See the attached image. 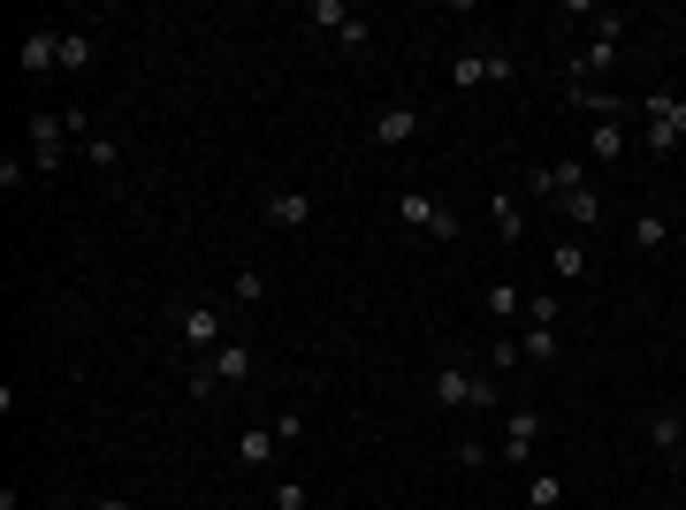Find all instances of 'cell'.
Returning <instances> with one entry per match:
<instances>
[{"instance_id":"6da1fadb","label":"cell","mask_w":686,"mask_h":510,"mask_svg":"<svg viewBox=\"0 0 686 510\" xmlns=\"http://www.w3.org/2000/svg\"><path fill=\"white\" fill-rule=\"evenodd\" d=\"M24 138H31V168H39V176H54V168L69 161V138H92V123H85V107H69V115L39 107V115L24 123Z\"/></svg>"},{"instance_id":"7a4b0ae2","label":"cell","mask_w":686,"mask_h":510,"mask_svg":"<svg viewBox=\"0 0 686 510\" xmlns=\"http://www.w3.org/2000/svg\"><path fill=\"white\" fill-rule=\"evenodd\" d=\"M435 404H443V411H504V388H496L488 373L443 366V373H435Z\"/></svg>"},{"instance_id":"3957f363","label":"cell","mask_w":686,"mask_h":510,"mask_svg":"<svg viewBox=\"0 0 686 510\" xmlns=\"http://www.w3.org/2000/svg\"><path fill=\"white\" fill-rule=\"evenodd\" d=\"M397 221H405V229H420V237H435V244H458V229H466V221H458L435 191H420V183H412V191H397Z\"/></svg>"},{"instance_id":"277c9868","label":"cell","mask_w":686,"mask_h":510,"mask_svg":"<svg viewBox=\"0 0 686 510\" xmlns=\"http://www.w3.org/2000/svg\"><path fill=\"white\" fill-rule=\"evenodd\" d=\"M640 115H648V138H640V145H648L656 161H671V153L686 145V100H678V92H648Z\"/></svg>"},{"instance_id":"5b68a950","label":"cell","mask_w":686,"mask_h":510,"mask_svg":"<svg viewBox=\"0 0 686 510\" xmlns=\"http://www.w3.org/2000/svg\"><path fill=\"white\" fill-rule=\"evenodd\" d=\"M176 335H183L191 358H214V350L229 343V320H221L214 305H176Z\"/></svg>"},{"instance_id":"8992f818","label":"cell","mask_w":686,"mask_h":510,"mask_svg":"<svg viewBox=\"0 0 686 510\" xmlns=\"http://www.w3.org/2000/svg\"><path fill=\"white\" fill-rule=\"evenodd\" d=\"M16 69H24V77L62 69V31H54V24H31V31H24V47H16Z\"/></svg>"},{"instance_id":"52a82bcc","label":"cell","mask_w":686,"mask_h":510,"mask_svg":"<svg viewBox=\"0 0 686 510\" xmlns=\"http://www.w3.org/2000/svg\"><path fill=\"white\" fill-rule=\"evenodd\" d=\"M199 366H206V373H214V388L229 396L237 381H252V366H259V358H252V343H244V335H229V343H221L214 358H199Z\"/></svg>"},{"instance_id":"ba28073f","label":"cell","mask_w":686,"mask_h":510,"mask_svg":"<svg viewBox=\"0 0 686 510\" xmlns=\"http://www.w3.org/2000/svg\"><path fill=\"white\" fill-rule=\"evenodd\" d=\"M534 442H542V411L519 404V411L504 419V449H496V457H504V464H534Z\"/></svg>"},{"instance_id":"9c48e42d","label":"cell","mask_w":686,"mask_h":510,"mask_svg":"<svg viewBox=\"0 0 686 510\" xmlns=\"http://www.w3.org/2000/svg\"><path fill=\"white\" fill-rule=\"evenodd\" d=\"M450 85L473 92V85H511V54H458L450 62Z\"/></svg>"},{"instance_id":"30bf717a","label":"cell","mask_w":686,"mask_h":510,"mask_svg":"<svg viewBox=\"0 0 686 510\" xmlns=\"http://www.w3.org/2000/svg\"><path fill=\"white\" fill-rule=\"evenodd\" d=\"M320 31H335L343 47H367V24H359V9H352V0H313V9H305Z\"/></svg>"},{"instance_id":"8fae6325","label":"cell","mask_w":686,"mask_h":510,"mask_svg":"<svg viewBox=\"0 0 686 510\" xmlns=\"http://www.w3.org/2000/svg\"><path fill=\"white\" fill-rule=\"evenodd\" d=\"M420 123H428V107H412V100H405V107H382V115H374V145H390V153H397V145H412V138H420Z\"/></svg>"},{"instance_id":"7c38bea8","label":"cell","mask_w":686,"mask_h":510,"mask_svg":"<svg viewBox=\"0 0 686 510\" xmlns=\"http://www.w3.org/2000/svg\"><path fill=\"white\" fill-rule=\"evenodd\" d=\"M259 214H267L275 229H305V221H313V199H305L297 183H282V191H267V199H259Z\"/></svg>"},{"instance_id":"4fadbf2b","label":"cell","mask_w":686,"mask_h":510,"mask_svg":"<svg viewBox=\"0 0 686 510\" xmlns=\"http://www.w3.org/2000/svg\"><path fill=\"white\" fill-rule=\"evenodd\" d=\"M229 457H237L244 472H259V464H275V457H282V434H275V426H244Z\"/></svg>"},{"instance_id":"5bb4252c","label":"cell","mask_w":686,"mask_h":510,"mask_svg":"<svg viewBox=\"0 0 686 510\" xmlns=\"http://www.w3.org/2000/svg\"><path fill=\"white\" fill-rule=\"evenodd\" d=\"M564 100H572L580 115H595V123H618V115H625V100L602 92V85H564Z\"/></svg>"},{"instance_id":"9a60e30c","label":"cell","mask_w":686,"mask_h":510,"mask_svg":"<svg viewBox=\"0 0 686 510\" xmlns=\"http://www.w3.org/2000/svg\"><path fill=\"white\" fill-rule=\"evenodd\" d=\"M488 221H496V237H504V244H519V237H526V206H519L511 191H496V199H488Z\"/></svg>"},{"instance_id":"2e32d148","label":"cell","mask_w":686,"mask_h":510,"mask_svg":"<svg viewBox=\"0 0 686 510\" xmlns=\"http://www.w3.org/2000/svg\"><path fill=\"white\" fill-rule=\"evenodd\" d=\"M549 267H557L564 282H587V275H595V259H587V244H580V237H557V252H549Z\"/></svg>"},{"instance_id":"e0dca14e","label":"cell","mask_w":686,"mask_h":510,"mask_svg":"<svg viewBox=\"0 0 686 510\" xmlns=\"http://www.w3.org/2000/svg\"><path fill=\"white\" fill-rule=\"evenodd\" d=\"M92 62H100V39H92V31H62V69H69V77H85Z\"/></svg>"},{"instance_id":"ac0fdd59","label":"cell","mask_w":686,"mask_h":510,"mask_svg":"<svg viewBox=\"0 0 686 510\" xmlns=\"http://www.w3.org/2000/svg\"><path fill=\"white\" fill-rule=\"evenodd\" d=\"M85 168L115 176V168H123V138H115V130H92V138H85Z\"/></svg>"},{"instance_id":"d6986e66","label":"cell","mask_w":686,"mask_h":510,"mask_svg":"<svg viewBox=\"0 0 686 510\" xmlns=\"http://www.w3.org/2000/svg\"><path fill=\"white\" fill-rule=\"evenodd\" d=\"M595 161H625V130H618V123H595V130H587V168H595Z\"/></svg>"},{"instance_id":"ffe728a7","label":"cell","mask_w":686,"mask_h":510,"mask_svg":"<svg viewBox=\"0 0 686 510\" xmlns=\"http://www.w3.org/2000/svg\"><path fill=\"white\" fill-rule=\"evenodd\" d=\"M557 214H564L572 229H595V221H602V191H572V199H557Z\"/></svg>"},{"instance_id":"44dd1931","label":"cell","mask_w":686,"mask_h":510,"mask_svg":"<svg viewBox=\"0 0 686 510\" xmlns=\"http://www.w3.org/2000/svg\"><path fill=\"white\" fill-rule=\"evenodd\" d=\"M633 244H640V252H663V244H671V221H663V214H633Z\"/></svg>"},{"instance_id":"7402d4cb","label":"cell","mask_w":686,"mask_h":510,"mask_svg":"<svg viewBox=\"0 0 686 510\" xmlns=\"http://www.w3.org/2000/svg\"><path fill=\"white\" fill-rule=\"evenodd\" d=\"M488 313H496V320H526V297H519V282H488Z\"/></svg>"},{"instance_id":"603a6c76","label":"cell","mask_w":686,"mask_h":510,"mask_svg":"<svg viewBox=\"0 0 686 510\" xmlns=\"http://www.w3.org/2000/svg\"><path fill=\"white\" fill-rule=\"evenodd\" d=\"M519 358H526V366H549V358H557V328H526V335H519Z\"/></svg>"},{"instance_id":"cb8c5ba5","label":"cell","mask_w":686,"mask_h":510,"mask_svg":"<svg viewBox=\"0 0 686 510\" xmlns=\"http://www.w3.org/2000/svg\"><path fill=\"white\" fill-rule=\"evenodd\" d=\"M229 297H237V305H259V297H267V275H259V267H237V275H229Z\"/></svg>"},{"instance_id":"d4e9b609","label":"cell","mask_w":686,"mask_h":510,"mask_svg":"<svg viewBox=\"0 0 686 510\" xmlns=\"http://www.w3.org/2000/svg\"><path fill=\"white\" fill-rule=\"evenodd\" d=\"M450 457H458V472H481V464H488L496 449H488L481 434H458V442H450Z\"/></svg>"},{"instance_id":"484cf974","label":"cell","mask_w":686,"mask_h":510,"mask_svg":"<svg viewBox=\"0 0 686 510\" xmlns=\"http://www.w3.org/2000/svg\"><path fill=\"white\" fill-rule=\"evenodd\" d=\"M526 502H534V510H557V502H564V480H557V472H534V480H526Z\"/></svg>"},{"instance_id":"4316f807","label":"cell","mask_w":686,"mask_h":510,"mask_svg":"<svg viewBox=\"0 0 686 510\" xmlns=\"http://www.w3.org/2000/svg\"><path fill=\"white\" fill-rule=\"evenodd\" d=\"M275 510H313V487L305 480H275Z\"/></svg>"},{"instance_id":"83f0119b","label":"cell","mask_w":686,"mask_h":510,"mask_svg":"<svg viewBox=\"0 0 686 510\" xmlns=\"http://www.w3.org/2000/svg\"><path fill=\"white\" fill-rule=\"evenodd\" d=\"M31 183V161L24 153H0V191H24Z\"/></svg>"},{"instance_id":"f1b7e54d","label":"cell","mask_w":686,"mask_h":510,"mask_svg":"<svg viewBox=\"0 0 686 510\" xmlns=\"http://www.w3.org/2000/svg\"><path fill=\"white\" fill-rule=\"evenodd\" d=\"M648 442H656V449H678V411H656V419H648Z\"/></svg>"},{"instance_id":"f546056e","label":"cell","mask_w":686,"mask_h":510,"mask_svg":"<svg viewBox=\"0 0 686 510\" xmlns=\"http://www.w3.org/2000/svg\"><path fill=\"white\" fill-rule=\"evenodd\" d=\"M526 328H557V297H526Z\"/></svg>"},{"instance_id":"4dcf8cb0","label":"cell","mask_w":686,"mask_h":510,"mask_svg":"<svg viewBox=\"0 0 686 510\" xmlns=\"http://www.w3.org/2000/svg\"><path fill=\"white\" fill-rule=\"evenodd\" d=\"M488 358H496V373H511V366H526V358H519V335H496V350H488Z\"/></svg>"},{"instance_id":"1f68e13d","label":"cell","mask_w":686,"mask_h":510,"mask_svg":"<svg viewBox=\"0 0 686 510\" xmlns=\"http://www.w3.org/2000/svg\"><path fill=\"white\" fill-rule=\"evenodd\" d=\"M85 510H130V502H123V495H92Z\"/></svg>"},{"instance_id":"d6a6232c","label":"cell","mask_w":686,"mask_h":510,"mask_svg":"<svg viewBox=\"0 0 686 510\" xmlns=\"http://www.w3.org/2000/svg\"><path fill=\"white\" fill-rule=\"evenodd\" d=\"M678 449H686V411H678Z\"/></svg>"}]
</instances>
